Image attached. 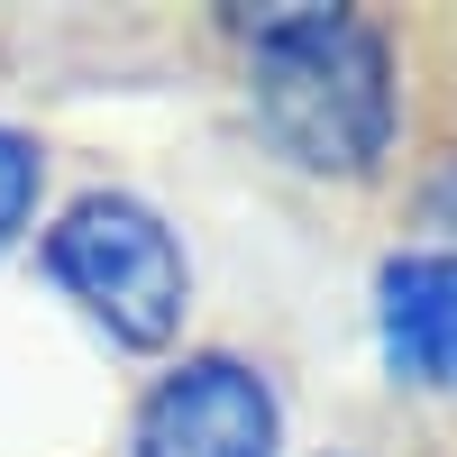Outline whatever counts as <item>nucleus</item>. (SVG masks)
Masks as SVG:
<instances>
[{"label":"nucleus","mask_w":457,"mask_h":457,"mask_svg":"<svg viewBox=\"0 0 457 457\" xmlns=\"http://www.w3.org/2000/svg\"><path fill=\"white\" fill-rule=\"evenodd\" d=\"M220 37L238 46L247 129L284 174L375 193L411 165V83L394 19L284 0V10H220Z\"/></svg>","instance_id":"f257e3e1"},{"label":"nucleus","mask_w":457,"mask_h":457,"mask_svg":"<svg viewBox=\"0 0 457 457\" xmlns=\"http://www.w3.org/2000/svg\"><path fill=\"white\" fill-rule=\"evenodd\" d=\"M28 256L110 357H174L183 320H193V247L146 193L83 183L64 211H46Z\"/></svg>","instance_id":"f03ea898"},{"label":"nucleus","mask_w":457,"mask_h":457,"mask_svg":"<svg viewBox=\"0 0 457 457\" xmlns=\"http://www.w3.org/2000/svg\"><path fill=\"white\" fill-rule=\"evenodd\" d=\"M284 375L211 338V348H174L129 403L120 457H284Z\"/></svg>","instance_id":"7ed1b4c3"},{"label":"nucleus","mask_w":457,"mask_h":457,"mask_svg":"<svg viewBox=\"0 0 457 457\" xmlns=\"http://www.w3.org/2000/svg\"><path fill=\"white\" fill-rule=\"evenodd\" d=\"M375 357L403 394L457 403V256L448 247H385L375 256Z\"/></svg>","instance_id":"20e7f679"},{"label":"nucleus","mask_w":457,"mask_h":457,"mask_svg":"<svg viewBox=\"0 0 457 457\" xmlns=\"http://www.w3.org/2000/svg\"><path fill=\"white\" fill-rule=\"evenodd\" d=\"M46 174H55L46 137L0 120V256H19L37 228H46Z\"/></svg>","instance_id":"39448f33"},{"label":"nucleus","mask_w":457,"mask_h":457,"mask_svg":"<svg viewBox=\"0 0 457 457\" xmlns=\"http://www.w3.org/2000/svg\"><path fill=\"white\" fill-rule=\"evenodd\" d=\"M403 202H411V220H421L411 247H448L457 256V137H430L421 146V165L403 174Z\"/></svg>","instance_id":"423d86ee"},{"label":"nucleus","mask_w":457,"mask_h":457,"mask_svg":"<svg viewBox=\"0 0 457 457\" xmlns=\"http://www.w3.org/2000/svg\"><path fill=\"white\" fill-rule=\"evenodd\" d=\"M312 457H375V448H357V439H348V448H312Z\"/></svg>","instance_id":"0eeeda50"}]
</instances>
